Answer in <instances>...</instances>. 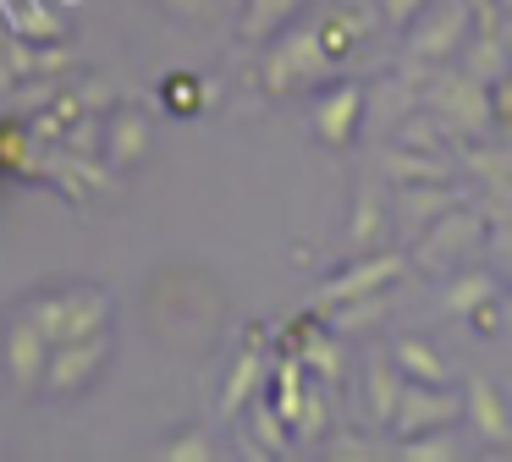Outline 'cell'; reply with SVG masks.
Listing matches in <instances>:
<instances>
[{
    "mask_svg": "<svg viewBox=\"0 0 512 462\" xmlns=\"http://www.w3.org/2000/svg\"><path fill=\"white\" fill-rule=\"evenodd\" d=\"M144 121H138V116H122V121H116V127H111V154H116V165H133L138 160V154H144Z\"/></svg>",
    "mask_w": 512,
    "mask_h": 462,
    "instance_id": "obj_10",
    "label": "cell"
},
{
    "mask_svg": "<svg viewBox=\"0 0 512 462\" xmlns=\"http://www.w3.org/2000/svg\"><path fill=\"white\" fill-rule=\"evenodd\" d=\"M105 358H111V336H78V341H61L56 352H50L45 363V391L56 396H78L94 385V374L105 369Z\"/></svg>",
    "mask_w": 512,
    "mask_h": 462,
    "instance_id": "obj_2",
    "label": "cell"
},
{
    "mask_svg": "<svg viewBox=\"0 0 512 462\" xmlns=\"http://www.w3.org/2000/svg\"><path fill=\"white\" fill-rule=\"evenodd\" d=\"M419 6H424V0H386V11H391V17H413Z\"/></svg>",
    "mask_w": 512,
    "mask_h": 462,
    "instance_id": "obj_19",
    "label": "cell"
},
{
    "mask_svg": "<svg viewBox=\"0 0 512 462\" xmlns=\"http://www.w3.org/2000/svg\"><path fill=\"white\" fill-rule=\"evenodd\" d=\"M369 396H375V413H380V418H391V413H397V402H402L397 369H386V363H375V369H369Z\"/></svg>",
    "mask_w": 512,
    "mask_h": 462,
    "instance_id": "obj_11",
    "label": "cell"
},
{
    "mask_svg": "<svg viewBox=\"0 0 512 462\" xmlns=\"http://www.w3.org/2000/svg\"><path fill=\"white\" fill-rule=\"evenodd\" d=\"M309 363H314V369H325V374H331V369H336V358H331V341H309Z\"/></svg>",
    "mask_w": 512,
    "mask_h": 462,
    "instance_id": "obj_17",
    "label": "cell"
},
{
    "mask_svg": "<svg viewBox=\"0 0 512 462\" xmlns=\"http://www.w3.org/2000/svg\"><path fill=\"white\" fill-rule=\"evenodd\" d=\"M397 369H408L413 380H430V385H441L446 380V363L435 358V347L430 341H397Z\"/></svg>",
    "mask_w": 512,
    "mask_h": 462,
    "instance_id": "obj_9",
    "label": "cell"
},
{
    "mask_svg": "<svg viewBox=\"0 0 512 462\" xmlns=\"http://www.w3.org/2000/svg\"><path fill=\"white\" fill-rule=\"evenodd\" d=\"M402 457H457V446H446V440H424V446H402Z\"/></svg>",
    "mask_w": 512,
    "mask_h": 462,
    "instance_id": "obj_16",
    "label": "cell"
},
{
    "mask_svg": "<svg viewBox=\"0 0 512 462\" xmlns=\"http://www.w3.org/2000/svg\"><path fill=\"white\" fill-rule=\"evenodd\" d=\"M397 275H402V259L397 253H380V259H364V264H353L347 275H336V281L320 292V303H358V297L380 292V286L397 281Z\"/></svg>",
    "mask_w": 512,
    "mask_h": 462,
    "instance_id": "obj_6",
    "label": "cell"
},
{
    "mask_svg": "<svg viewBox=\"0 0 512 462\" xmlns=\"http://www.w3.org/2000/svg\"><path fill=\"white\" fill-rule=\"evenodd\" d=\"M468 418H474V429H479V440H490V446H507L512 440V418H507V407H501V396H496V385L490 380H468Z\"/></svg>",
    "mask_w": 512,
    "mask_h": 462,
    "instance_id": "obj_7",
    "label": "cell"
},
{
    "mask_svg": "<svg viewBox=\"0 0 512 462\" xmlns=\"http://www.w3.org/2000/svg\"><path fill=\"white\" fill-rule=\"evenodd\" d=\"M28 319L50 336V347L78 341V336H100L105 330V292H94V286H67V292L34 297V303H28Z\"/></svg>",
    "mask_w": 512,
    "mask_h": 462,
    "instance_id": "obj_1",
    "label": "cell"
},
{
    "mask_svg": "<svg viewBox=\"0 0 512 462\" xmlns=\"http://www.w3.org/2000/svg\"><path fill=\"white\" fill-rule=\"evenodd\" d=\"M325 61H331V55L320 50V33H292L287 44H276V50H270L265 83H270V88H292L298 77L325 72Z\"/></svg>",
    "mask_w": 512,
    "mask_h": 462,
    "instance_id": "obj_3",
    "label": "cell"
},
{
    "mask_svg": "<svg viewBox=\"0 0 512 462\" xmlns=\"http://www.w3.org/2000/svg\"><path fill=\"white\" fill-rule=\"evenodd\" d=\"M188 88H193L188 77H177V83H171V105H182V110H193V105H199V99H193Z\"/></svg>",
    "mask_w": 512,
    "mask_h": 462,
    "instance_id": "obj_18",
    "label": "cell"
},
{
    "mask_svg": "<svg viewBox=\"0 0 512 462\" xmlns=\"http://www.w3.org/2000/svg\"><path fill=\"white\" fill-rule=\"evenodd\" d=\"M485 303H490V275H474L452 292V314H479Z\"/></svg>",
    "mask_w": 512,
    "mask_h": 462,
    "instance_id": "obj_14",
    "label": "cell"
},
{
    "mask_svg": "<svg viewBox=\"0 0 512 462\" xmlns=\"http://www.w3.org/2000/svg\"><path fill=\"white\" fill-rule=\"evenodd\" d=\"M292 6H298V0H259V11L248 17V28H254V33H265L270 22H276L281 11H292Z\"/></svg>",
    "mask_w": 512,
    "mask_h": 462,
    "instance_id": "obj_15",
    "label": "cell"
},
{
    "mask_svg": "<svg viewBox=\"0 0 512 462\" xmlns=\"http://www.w3.org/2000/svg\"><path fill=\"white\" fill-rule=\"evenodd\" d=\"M457 418V396H441V391H424V385H402V402L391 413V429L397 435H419L424 424H452Z\"/></svg>",
    "mask_w": 512,
    "mask_h": 462,
    "instance_id": "obj_5",
    "label": "cell"
},
{
    "mask_svg": "<svg viewBox=\"0 0 512 462\" xmlns=\"http://www.w3.org/2000/svg\"><path fill=\"white\" fill-rule=\"evenodd\" d=\"M45 347H50V336L28 314L6 330V363H12V385H17V391H28V385L45 380V363H50Z\"/></svg>",
    "mask_w": 512,
    "mask_h": 462,
    "instance_id": "obj_4",
    "label": "cell"
},
{
    "mask_svg": "<svg viewBox=\"0 0 512 462\" xmlns=\"http://www.w3.org/2000/svg\"><path fill=\"white\" fill-rule=\"evenodd\" d=\"M254 380H259V352H243V363H237L232 385H226V413H237V407H243V396L254 391Z\"/></svg>",
    "mask_w": 512,
    "mask_h": 462,
    "instance_id": "obj_12",
    "label": "cell"
},
{
    "mask_svg": "<svg viewBox=\"0 0 512 462\" xmlns=\"http://www.w3.org/2000/svg\"><path fill=\"white\" fill-rule=\"evenodd\" d=\"M358 110H364V88H358V83H342V88H336V94L320 105V116H314L320 138H325V143H347V138H353V127H358Z\"/></svg>",
    "mask_w": 512,
    "mask_h": 462,
    "instance_id": "obj_8",
    "label": "cell"
},
{
    "mask_svg": "<svg viewBox=\"0 0 512 462\" xmlns=\"http://www.w3.org/2000/svg\"><path fill=\"white\" fill-rule=\"evenodd\" d=\"M457 33H463V11H457V6H446L441 11V17H435V28L430 33H419V50H446V39H457Z\"/></svg>",
    "mask_w": 512,
    "mask_h": 462,
    "instance_id": "obj_13",
    "label": "cell"
}]
</instances>
